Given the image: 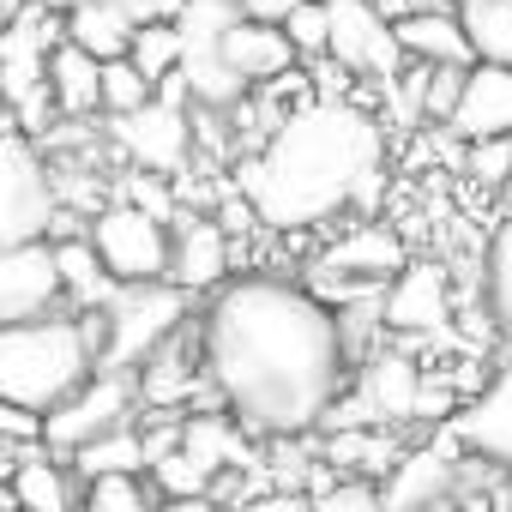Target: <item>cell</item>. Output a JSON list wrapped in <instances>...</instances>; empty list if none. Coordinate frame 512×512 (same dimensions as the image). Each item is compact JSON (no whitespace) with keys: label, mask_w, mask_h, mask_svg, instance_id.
<instances>
[{"label":"cell","mask_w":512,"mask_h":512,"mask_svg":"<svg viewBox=\"0 0 512 512\" xmlns=\"http://www.w3.org/2000/svg\"><path fill=\"white\" fill-rule=\"evenodd\" d=\"M217 404L260 440L326 428L350 392L356 350L326 296L278 272H229L193 314Z\"/></svg>","instance_id":"1"},{"label":"cell","mask_w":512,"mask_h":512,"mask_svg":"<svg viewBox=\"0 0 512 512\" xmlns=\"http://www.w3.org/2000/svg\"><path fill=\"white\" fill-rule=\"evenodd\" d=\"M380 163H386V127L350 97H314L235 163V193L266 229L302 235L332 223L356 199V181Z\"/></svg>","instance_id":"2"},{"label":"cell","mask_w":512,"mask_h":512,"mask_svg":"<svg viewBox=\"0 0 512 512\" xmlns=\"http://www.w3.org/2000/svg\"><path fill=\"white\" fill-rule=\"evenodd\" d=\"M103 368V326L97 314H37V320H0V398L55 410Z\"/></svg>","instance_id":"3"},{"label":"cell","mask_w":512,"mask_h":512,"mask_svg":"<svg viewBox=\"0 0 512 512\" xmlns=\"http://www.w3.org/2000/svg\"><path fill=\"white\" fill-rule=\"evenodd\" d=\"M193 320V296L169 278L157 284H121L103 308H97V326H103V368H139L157 344H169L181 326Z\"/></svg>","instance_id":"4"},{"label":"cell","mask_w":512,"mask_h":512,"mask_svg":"<svg viewBox=\"0 0 512 512\" xmlns=\"http://www.w3.org/2000/svg\"><path fill=\"white\" fill-rule=\"evenodd\" d=\"M91 247H97V260L109 266L115 284H157L169 278V223L133 199H109L91 223H85Z\"/></svg>","instance_id":"5"},{"label":"cell","mask_w":512,"mask_h":512,"mask_svg":"<svg viewBox=\"0 0 512 512\" xmlns=\"http://www.w3.org/2000/svg\"><path fill=\"white\" fill-rule=\"evenodd\" d=\"M133 416H139V380H133V368H97L79 392H67L43 416V446L67 458L85 440H97L109 428H127Z\"/></svg>","instance_id":"6"},{"label":"cell","mask_w":512,"mask_h":512,"mask_svg":"<svg viewBox=\"0 0 512 512\" xmlns=\"http://www.w3.org/2000/svg\"><path fill=\"white\" fill-rule=\"evenodd\" d=\"M55 223V175L31 133H0V247L37 241Z\"/></svg>","instance_id":"7"},{"label":"cell","mask_w":512,"mask_h":512,"mask_svg":"<svg viewBox=\"0 0 512 512\" xmlns=\"http://www.w3.org/2000/svg\"><path fill=\"white\" fill-rule=\"evenodd\" d=\"M326 55L350 73V79H386L398 85L404 73V49L392 31V13L380 0H326Z\"/></svg>","instance_id":"8"},{"label":"cell","mask_w":512,"mask_h":512,"mask_svg":"<svg viewBox=\"0 0 512 512\" xmlns=\"http://www.w3.org/2000/svg\"><path fill=\"white\" fill-rule=\"evenodd\" d=\"M103 139L133 163V169H157V175H181L193 157V115L175 97H151L133 115H109Z\"/></svg>","instance_id":"9"},{"label":"cell","mask_w":512,"mask_h":512,"mask_svg":"<svg viewBox=\"0 0 512 512\" xmlns=\"http://www.w3.org/2000/svg\"><path fill=\"white\" fill-rule=\"evenodd\" d=\"M440 434H446L464 458H476V464H488V470H512V356L440 422Z\"/></svg>","instance_id":"10"},{"label":"cell","mask_w":512,"mask_h":512,"mask_svg":"<svg viewBox=\"0 0 512 512\" xmlns=\"http://www.w3.org/2000/svg\"><path fill=\"white\" fill-rule=\"evenodd\" d=\"M458 464H464V452H458L446 434H434V440H422V446H404V452L392 458V470L380 476L386 512H440V506H452Z\"/></svg>","instance_id":"11"},{"label":"cell","mask_w":512,"mask_h":512,"mask_svg":"<svg viewBox=\"0 0 512 512\" xmlns=\"http://www.w3.org/2000/svg\"><path fill=\"white\" fill-rule=\"evenodd\" d=\"M229 272H235V235L205 205H181V217L169 223V284H181L187 296H211Z\"/></svg>","instance_id":"12"},{"label":"cell","mask_w":512,"mask_h":512,"mask_svg":"<svg viewBox=\"0 0 512 512\" xmlns=\"http://www.w3.org/2000/svg\"><path fill=\"white\" fill-rule=\"evenodd\" d=\"M452 278L428 260H404L398 278L380 290V326L392 338H428V332H446L452 326Z\"/></svg>","instance_id":"13"},{"label":"cell","mask_w":512,"mask_h":512,"mask_svg":"<svg viewBox=\"0 0 512 512\" xmlns=\"http://www.w3.org/2000/svg\"><path fill=\"white\" fill-rule=\"evenodd\" d=\"M61 302V272H55V241H7L0 247V320H37L55 314Z\"/></svg>","instance_id":"14"},{"label":"cell","mask_w":512,"mask_h":512,"mask_svg":"<svg viewBox=\"0 0 512 512\" xmlns=\"http://www.w3.org/2000/svg\"><path fill=\"white\" fill-rule=\"evenodd\" d=\"M217 55H223V67H229L247 91L266 85V79H278V73H290V67H302V55H296V43H290L284 25H272V19H241V13L223 25Z\"/></svg>","instance_id":"15"},{"label":"cell","mask_w":512,"mask_h":512,"mask_svg":"<svg viewBox=\"0 0 512 512\" xmlns=\"http://www.w3.org/2000/svg\"><path fill=\"white\" fill-rule=\"evenodd\" d=\"M446 133L458 145L464 139H488V133H512V67H494V61L464 67V85H458L452 115H446Z\"/></svg>","instance_id":"16"},{"label":"cell","mask_w":512,"mask_h":512,"mask_svg":"<svg viewBox=\"0 0 512 512\" xmlns=\"http://www.w3.org/2000/svg\"><path fill=\"white\" fill-rule=\"evenodd\" d=\"M398 31V49H404V67H476V49L458 25V7H404L392 19Z\"/></svg>","instance_id":"17"},{"label":"cell","mask_w":512,"mask_h":512,"mask_svg":"<svg viewBox=\"0 0 512 512\" xmlns=\"http://www.w3.org/2000/svg\"><path fill=\"white\" fill-rule=\"evenodd\" d=\"M7 488H13V512H79V494H85L79 470L49 446H25Z\"/></svg>","instance_id":"18"},{"label":"cell","mask_w":512,"mask_h":512,"mask_svg":"<svg viewBox=\"0 0 512 512\" xmlns=\"http://www.w3.org/2000/svg\"><path fill=\"white\" fill-rule=\"evenodd\" d=\"M43 79H49V97H55V115L61 121H103V103H97V85H103V61L73 49L67 37L43 55Z\"/></svg>","instance_id":"19"},{"label":"cell","mask_w":512,"mask_h":512,"mask_svg":"<svg viewBox=\"0 0 512 512\" xmlns=\"http://www.w3.org/2000/svg\"><path fill=\"white\" fill-rule=\"evenodd\" d=\"M49 241H55V272H61V302H67V314H97L121 284H115L109 266L97 260L91 235L79 229V235H49Z\"/></svg>","instance_id":"20"},{"label":"cell","mask_w":512,"mask_h":512,"mask_svg":"<svg viewBox=\"0 0 512 512\" xmlns=\"http://www.w3.org/2000/svg\"><path fill=\"white\" fill-rule=\"evenodd\" d=\"M133 31H139V19L121 7V0H67V13H61V37H67L73 49L97 55V61L127 55Z\"/></svg>","instance_id":"21"},{"label":"cell","mask_w":512,"mask_h":512,"mask_svg":"<svg viewBox=\"0 0 512 512\" xmlns=\"http://www.w3.org/2000/svg\"><path fill=\"white\" fill-rule=\"evenodd\" d=\"M181 446L211 470V476H229L241 470L253 452H247V428L229 416V410H187L181 416Z\"/></svg>","instance_id":"22"},{"label":"cell","mask_w":512,"mask_h":512,"mask_svg":"<svg viewBox=\"0 0 512 512\" xmlns=\"http://www.w3.org/2000/svg\"><path fill=\"white\" fill-rule=\"evenodd\" d=\"M482 302H488L494 338L512 350V217H500L488 229V247H482Z\"/></svg>","instance_id":"23"},{"label":"cell","mask_w":512,"mask_h":512,"mask_svg":"<svg viewBox=\"0 0 512 512\" xmlns=\"http://www.w3.org/2000/svg\"><path fill=\"white\" fill-rule=\"evenodd\" d=\"M67 464L79 470V482H91V476H139V470H145L139 422H127V428H109V434L85 440L79 452H67Z\"/></svg>","instance_id":"24"},{"label":"cell","mask_w":512,"mask_h":512,"mask_svg":"<svg viewBox=\"0 0 512 512\" xmlns=\"http://www.w3.org/2000/svg\"><path fill=\"white\" fill-rule=\"evenodd\" d=\"M458 25H464L476 61L512 67V0H458Z\"/></svg>","instance_id":"25"},{"label":"cell","mask_w":512,"mask_h":512,"mask_svg":"<svg viewBox=\"0 0 512 512\" xmlns=\"http://www.w3.org/2000/svg\"><path fill=\"white\" fill-rule=\"evenodd\" d=\"M308 512H386V500H380V482L326 464V470L308 482Z\"/></svg>","instance_id":"26"},{"label":"cell","mask_w":512,"mask_h":512,"mask_svg":"<svg viewBox=\"0 0 512 512\" xmlns=\"http://www.w3.org/2000/svg\"><path fill=\"white\" fill-rule=\"evenodd\" d=\"M127 61L151 85H163L169 73H181V31H175V19H139V31L127 43Z\"/></svg>","instance_id":"27"},{"label":"cell","mask_w":512,"mask_h":512,"mask_svg":"<svg viewBox=\"0 0 512 512\" xmlns=\"http://www.w3.org/2000/svg\"><path fill=\"white\" fill-rule=\"evenodd\" d=\"M79 512H157V488L151 476H91L79 494Z\"/></svg>","instance_id":"28"},{"label":"cell","mask_w":512,"mask_h":512,"mask_svg":"<svg viewBox=\"0 0 512 512\" xmlns=\"http://www.w3.org/2000/svg\"><path fill=\"white\" fill-rule=\"evenodd\" d=\"M458 169L470 187L482 193H500L506 175H512V133H488V139H464L458 145Z\"/></svg>","instance_id":"29"},{"label":"cell","mask_w":512,"mask_h":512,"mask_svg":"<svg viewBox=\"0 0 512 512\" xmlns=\"http://www.w3.org/2000/svg\"><path fill=\"white\" fill-rule=\"evenodd\" d=\"M157 97V85L127 61V55H115V61H103V85H97V103H103V121L109 115H133V109H145Z\"/></svg>","instance_id":"30"},{"label":"cell","mask_w":512,"mask_h":512,"mask_svg":"<svg viewBox=\"0 0 512 512\" xmlns=\"http://www.w3.org/2000/svg\"><path fill=\"white\" fill-rule=\"evenodd\" d=\"M145 476H151V488H157V494H211V482H217V476H211V470L187 452V446L163 452Z\"/></svg>","instance_id":"31"},{"label":"cell","mask_w":512,"mask_h":512,"mask_svg":"<svg viewBox=\"0 0 512 512\" xmlns=\"http://www.w3.org/2000/svg\"><path fill=\"white\" fill-rule=\"evenodd\" d=\"M284 31H290V43H296L302 61L326 55V0H302V7L284 19Z\"/></svg>","instance_id":"32"},{"label":"cell","mask_w":512,"mask_h":512,"mask_svg":"<svg viewBox=\"0 0 512 512\" xmlns=\"http://www.w3.org/2000/svg\"><path fill=\"white\" fill-rule=\"evenodd\" d=\"M0 440L7 446H43V410L31 404H13V398H0Z\"/></svg>","instance_id":"33"},{"label":"cell","mask_w":512,"mask_h":512,"mask_svg":"<svg viewBox=\"0 0 512 512\" xmlns=\"http://www.w3.org/2000/svg\"><path fill=\"white\" fill-rule=\"evenodd\" d=\"M296 7H302V0H235L241 19H272V25H284Z\"/></svg>","instance_id":"34"},{"label":"cell","mask_w":512,"mask_h":512,"mask_svg":"<svg viewBox=\"0 0 512 512\" xmlns=\"http://www.w3.org/2000/svg\"><path fill=\"white\" fill-rule=\"evenodd\" d=\"M157 512H229L217 494H157Z\"/></svg>","instance_id":"35"},{"label":"cell","mask_w":512,"mask_h":512,"mask_svg":"<svg viewBox=\"0 0 512 512\" xmlns=\"http://www.w3.org/2000/svg\"><path fill=\"white\" fill-rule=\"evenodd\" d=\"M13 470H19V446H7V440H0V488L13 482Z\"/></svg>","instance_id":"36"},{"label":"cell","mask_w":512,"mask_h":512,"mask_svg":"<svg viewBox=\"0 0 512 512\" xmlns=\"http://www.w3.org/2000/svg\"><path fill=\"white\" fill-rule=\"evenodd\" d=\"M494 506L512 512V470H500V488H494Z\"/></svg>","instance_id":"37"},{"label":"cell","mask_w":512,"mask_h":512,"mask_svg":"<svg viewBox=\"0 0 512 512\" xmlns=\"http://www.w3.org/2000/svg\"><path fill=\"white\" fill-rule=\"evenodd\" d=\"M500 205H506V217H512V175H506V187H500Z\"/></svg>","instance_id":"38"},{"label":"cell","mask_w":512,"mask_h":512,"mask_svg":"<svg viewBox=\"0 0 512 512\" xmlns=\"http://www.w3.org/2000/svg\"><path fill=\"white\" fill-rule=\"evenodd\" d=\"M13 19H19V13H7V7H0V37H7V31H13Z\"/></svg>","instance_id":"39"},{"label":"cell","mask_w":512,"mask_h":512,"mask_svg":"<svg viewBox=\"0 0 512 512\" xmlns=\"http://www.w3.org/2000/svg\"><path fill=\"white\" fill-rule=\"evenodd\" d=\"M440 512H452V506H440Z\"/></svg>","instance_id":"40"},{"label":"cell","mask_w":512,"mask_h":512,"mask_svg":"<svg viewBox=\"0 0 512 512\" xmlns=\"http://www.w3.org/2000/svg\"><path fill=\"white\" fill-rule=\"evenodd\" d=\"M7 512H13V506H7Z\"/></svg>","instance_id":"41"}]
</instances>
